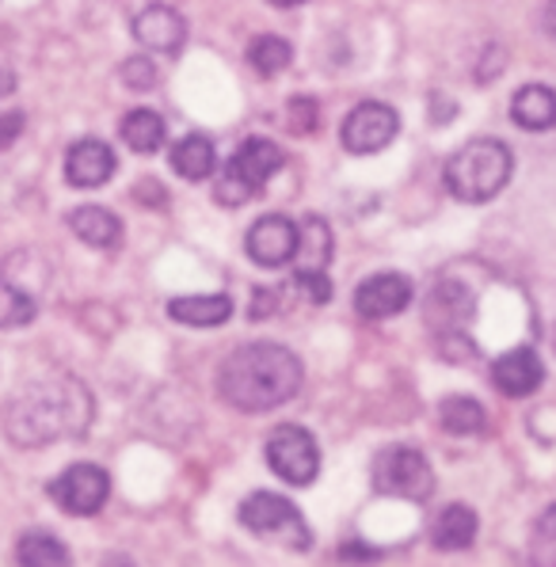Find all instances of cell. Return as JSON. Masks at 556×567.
Wrapping results in <instances>:
<instances>
[{
	"instance_id": "obj_1",
	"label": "cell",
	"mask_w": 556,
	"mask_h": 567,
	"mask_svg": "<svg viewBox=\"0 0 556 567\" xmlns=\"http://www.w3.org/2000/svg\"><path fill=\"white\" fill-rule=\"evenodd\" d=\"M95 404L84 381L69 373H50L20 389L4 408V434L23 450L50 446L62 439H81L92 426Z\"/></svg>"
},
{
	"instance_id": "obj_2",
	"label": "cell",
	"mask_w": 556,
	"mask_h": 567,
	"mask_svg": "<svg viewBox=\"0 0 556 567\" xmlns=\"http://www.w3.org/2000/svg\"><path fill=\"white\" fill-rule=\"evenodd\" d=\"M301 378L306 370L294 351L278 343H248L225 359L222 373H217V392L237 412L259 415L298 396Z\"/></svg>"
},
{
	"instance_id": "obj_3",
	"label": "cell",
	"mask_w": 556,
	"mask_h": 567,
	"mask_svg": "<svg viewBox=\"0 0 556 567\" xmlns=\"http://www.w3.org/2000/svg\"><path fill=\"white\" fill-rule=\"evenodd\" d=\"M515 156L500 137H473L446 161V187L457 203H488L511 183Z\"/></svg>"
},
{
	"instance_id": "obj_4",
	"label": "cell",
	"mask_w": 556,
	"mask_h": 567,
	"mask_svg": "<svg viewBox=\"0 0 556 567\" xmlns=\"http://www.w3.org/2000/svg\"><path fill=\"white\" fill-rule=\"evenodd\" d=\"M282 164H286V156L271 137H248V142H240V150L229 156L222 176H217L214 198L222 206H245L248 198H256L259 190H264V183L271 179Z\"/></svg>"
},
{
	"instance_id": "obj_5",
	"label": "cell",
	"mask_w": 556,
	"mask_h": 567,
	"mask_svg": "<svg viewBox=\"0 0 556 567\" xmlns=\"http://www.w3.org/2000/svg\"><path fill=\"white\" fill-rule=\"evenodd\" d=\"M240 526L251 529L256 537L278 540V545H286V548H298V553H306L312 545V529H309V522L301 518V511L275 492L248 495V499L240 503Z\"/></svg>"
},
{
	"instance_id": "obj_6",
	"label": "cell",
	"mask_w": 556,
	"mask_h": 567,
	"mask_svg": "<svg viewBox=\"0 0 556 567\" xmlns=\"http://www.w3.org/2000/svg\"><path fill=\"white\" fill-rule=\"evenodd\" d=\"M373 487H378L381 495L428 503L434 492V473L420 450L389 446L378 453V461H373Z\"/></svg>"
},
{
	"instance_id": "obj_7",
	"label": "cell",
	"mask_w": 556,
	"mask_h": 567,
	"mask_svg": "<svg viewBox=\"0 0 556 567\" xmlns=\"http://www.w3.org/2000/svg\"><path fill=\"white\" fill-rule=\"evenodd\" d=\"M267 465H271L275 476H282L286 484L306 487L320 473V450L306 426L286 423L267 439Z\"/></svg>"
},
{
	"instance_id": "obj_8",
	"label": "cell",
	"mask_w": 556,
	"mask_h": 567,
	"mask_svg": "<svg viewBox=\"0 0 556 567\" xmlns=\"http://www.w3.org/2000/svg\"><path fill=\"white\" fill-rule=\"evenodd\" d=\"M401 130V115H397L389 103H359L351 115L343 118V150L354 153V156H370V153H381L389 142L397 137Z\"/></svg>"
},
{
	"instance_id": "obj_9",
	"label": "cell",
	"mask_w": 556,
	"mask_h": 567,
	"mask_svg": "<svg viewBox=\"0 0 556 567\" xmlns=\"http://www.w3.org/2000/svg\"><path fill=\"white\" fill-rule=\"evenodd\" d=\"M107 495H111V480L100 465H69L50 484V499L65 514H76V518H89V514L103 511Z\"/></svg>"
},
{
	"instance_id": "obj_10",
	"label": "cell",
	"mask_w": 556,
	"mask_h": 567,
	"mask_svg": "<svg viewBox=\"0 0 556 567\" xmlns=\"http://www.w3.org/2000/svg\"><path fill=\"white\" fill-rule=\"evenodd\" d=\"M469 317H473V293H469L462 282L442 278V282L431 286L428 305H423V320H428V328L434 336H442V339L462 336Z\"/></svg>"
},
{
	"instance_id": "obj_11",
	"label": "cell",
	"mask_w": 556,
	"mask_h": 567,
	"mask_svg": "<svg viewBox=\"0 0 556 567\" xmlns=\"http://www.w3.org/2000/svg\"><path fill=\"white\" fill-rule=\"evenodd\" d=\"M294 251H298V225H294L290 217L267 214L248 229V256L256 259L259 267L290 264Z\"/></svg>"
},
{
	"instance_id": "obj_12",
	"label": "cell",
	"mask_w": 556,
	"mask_h": 567,
	"mask_svg": "<svg viewBox=\"0 0 556 567\" xmlns=\"http://www.w3.org/2000/svg\"><path fill=\"white\" fill-rule=\"evenodd\" d=\"M408 301H412V282H408L404 275H397V270L373 275L354 290V309H359V317H367V320L397 317V312L408 309Z\"/></svg>"
},
{
	"instance_id": "obj_13",
	"label": "cell",
	"mask_w": 556,
	"mask_h": 567,
	"mask_svg": "<svg viewBox=\"0 0 556 567\" xmlns=\"http://www.w3.org/2000/svg\"><path fill=\"white\" fill-rule=\"evenodd\" d=\"M134 39L153 54H179V47L187 42V23L176 8L150 4L134 16Z\"/></svg>"
},
{
	"instance_id": "obj_14",
	"label": "cell",
	"mask_w": 556,
	"mask_h": 567,
	"mask_svg": "<svg viewBox=\"0 0 556 567\" xmlns=\"http://www.w3.org/2000/svg\"><path fill=\"white\" fill-rule=\"evenodd\" d=\"M115 176V153L100 137H81L65 156V179L69 187H103Z\"/></svg>"
},
{
	"instance_id": "obj_15",
	"label": "cell",
	"mask_w": 556,
	"mask_h": 567,
	"mask_svg": "<svg viewBox=\"0 0 556 567\" xmlns=\"http://www.w3.org/2000/svg\"><path fill=\"white\" fill-rule=\"evenodd\" d=\"M492 381L500 385V392H507V396H529L537 385L545 381V365L537 359L529 347H515V351L500 354L492 365Z\"/></svg>"
},
{
	"instance_id": "obj_16",
	"label": "cell",
	"mask_w": 556,
	"mask_h": 567,
	"mask_svg": "<svg viewBox=\"0 0 556 567\" xmlns=\"http://www.w3.org/2000/svg\"><path fill=\"white\" fill-rule=\"evenodd\" d=\"M511 118L523 130H534V134H545V130L556 126V92L549 84H523L511 100Z\"/></svg>"
},
{
	"instance_id": "obj_17",
	"label": "cell",
	"mask_w": 556,
	"mask_h": 567,
	"mask_svg": "<svg viewBox=\"0 0 556 567\" xmlns=\"http://www.w3.org/2000/svg\"><path fill=\"white\" fill-rule=\"evenodd\" d=\"M168 317L191 328H217L233 317L229 293H195V298H172Z\"/></svg>"
},
{
	"instance_id": "obj_18",
	"label": "cell",
	"mask_w": 556,
	"mask_h": 567,
	"mask_svg": "<svg viewBox=\"0 0 556 567\" xmlns=\"http://www.w3.org/2000/svg\"><path fill=\"white\" fill-rule=\"evenodd\" d=\"M69 229L76 233L89 248H115L123 240V221L103 206H81L69 214Z\"/></svg>"
},
{
	"instance_id": "obj_19",
	"label": "cell",
	"mask_w": 556,
	"mask_h": 567,
	"mask_svg": "<svg viewBox=\"0 0 556 567\" xmlns=\"http://www.w3.org/2000/svg\"><path fill=\"white\" fill-rule=\"evenodd\" d=\"M431 540H434V548H442V553H462V548L473 545L476 540L473 507H465V503H450V507L439 514V522H434Z\"/></svg>"
},
{
	"instance_id": "obj_20",
	"label": "cell",
	"mask_w": 556,
	"mask_h": 567,
	"mask_svg": "<svg viewBox=\"0 0 556 567\" xmlns=\"http://www.w3.org/2000/svg\"><path fill=\"white\" fill-rule=\"evenodd\" d=\"M172 168H176V176H184L191 183L198 179H210L214 168H217V150L214 142L206 134H187L176 142V150H172Z\"/></svg>"
},
{
	"instance_id": "obj_21",
	"label": "cell",
	"mask_w": 556,
	"mask_h": 567,
	"mask_svg": "<svg viewBox=\"0 0 556 567\" xmlns=\"http://www.w3.org/2000/svg\"><path fill=\"white\" fill-rule=\"evenodd\" d=\"M294 259H298V270L328 267V259H332V229H328L325 217L312 214L298 225V251H294Z\"/></svg>"
},
{
	"instance_id": "obj_22",
	"label": "cell",
	"mask_w": 556,
	"mask_h": 567,
	"mask_svg": "<svg viewBox=\"0 0 556 567\" xmlns=\"http://www.w3.org/2000/svg\"><path fill=\"white\" fill-rule=\"evenodd\" d=\"M164 137H168V126H164V118L150 107H137L123 118V142L134 153H142V156L156 153L164 145Z\"/></svg>"
},
{
	"instance_id": "obj_23",
	"label": "cell",
	"mask_w": 556,
	"mask_h": 567,
	"mask_svg": "<svg viewBox=\"0 0 556 567\" xmlns=\"http://www.w3.org/2000/svg\"><path fill=\"white\" fill-rule=\"evenodd\" d=\"M439 423L446 434H481L488 426V415L476 400L469 396H446L439 404Z\"/></svg>"
},
{
	"instance_id": "obj_24",
	"label": "cell",
	"mask_w": 556,
	"mask_h": 567,
	"mask_svg": "<svg viewBox=\"0 0 556 567\" xmlns=\"http://www.w3.org/2000/svg\"><path fill=\"white\" fill-rule=\"evenodd\" d=\"M16 560L28 567H58V564H69V548L54 534H47V529H31V534L20 537Z\"/></svg>"
},
{
	"instance_id": "obj_25",
	"label": "cell",
	"mask_w": 556,
	"mask_h": 567,
	"mask_svg": "<svg viewBox=\"0 0 556 567\" xmlns=\"http://www.w3.org/2000/svg\"><path fill=\"white\" fill-rule=\"evenodd\" d=\"M290 58H294V47L286 39H278V34H259L248 47V65L256 69L259 76H278L290 65Z\"/></svg>"
},
{
	"instance_id": "obj_26",
	"label": "cell",
	"mask_w": 556,
	"mask_h": 567,
	"mask_svg": "<svg viewBox=\"0 0 556 567\" xmlns=\"http://www.w3.org/2000/svg\"><path fill=\"white\" fill-rule=\"evenodd\" d=\"M34 320L31 293L16 290L12 282H0V328H23Z\"/></svg>"
},
{
	"instance_id": "obj_27",
	"label": "cell",
	"mask_w": 556,
	"mask_h": 567,
	"mask_svg": "<svg viewBox=\"0 0 556 567\" xmlns=\"http://www.w3.org/2000/svg\"><path fill=\"white\" fill-rule=\"evenodd\" d=\"M286 126H290V134H312V130H320L317 100H309V95H298V100L286 103Z\"/></svg>"
},
{
	"instance_id": "obj_28",
	"label": "cell",
	"mask_w": 556,
	"mask_h": 567,
	"mask_svg": "<svg viewBox=\"0 0 556 567\" xmlns=\"http://www.w3.org/2000/svg\"><path fill=\"white\" fill-rule=\"evenodd\" d=\"M123 84L134 92H150L156 84V65L150 58H130L123 65Z\"/></svg>"
},
{
	"instance_id": "obj_29",
	"label": "cell",
	"mask_w": 556,
	"mask_h": 567,
	"mask_svg": "<svg viewBox=\"0 0 556 567\" xmlns=\"http://www.w3.org/2000/svg\"><path fill=\"white\" fill-rule=\"evenodd\" d=\"M294 278H298L301 293H306L312 305H328V301H332V282H328L325 270H298Z\"/></svg>"
},
{
	"instance_id": "obj_30",
	"label": "cell",
	"mask_w": 556,
	"mask_h": 567,
	"mask_svg": "<svg viewBox=\"0 0 556 567\" xmlns=\"http://www.w3.org/2000/svg\"><path fill=\"white\" fill-rule=\"evenodd\" d=\"M275 301H278V293H275V290H256V293H251L248 317H251V320H267V317L275 312Z\"/></svg>"
},
{
	"instance_id": "obj_31",
	"label": "cell",
	"mask_w": 556,
	"mask_h": 567,
	"mask_svg": "<svg viewBox=\"0 0 556 567\" xmlns=\"http://www.w3.org/2000/svg\"><path fill=\"white\" fill-rule=\"evenodd\" d=\"M20 130H23V115L20 111H12V115H0V153L8 150V145L20 137Z\"/></svg>"
},
{
	"instance_id": "obj_32",
	"label": "cell",
	"mask_w": 556,
	"mask_h": 567,
	"mask_svg": "<svg viewBox=\"0 0 556 567\" xmlns=\"http://www.w3.org/2000/svg\"><path fill=\"white\" fill-rule=\"evenodd\" d=\"M537 537H545V540H553V545H556V503L542 514V518H537Z\"/></svg>"
},
{
	"instance_id": "obj_33",
	"label": "cell",
	"mask_w": 556,
	"mask_h": 567,
	"mask_svg": "<svg viewBox=\"0 0 556 567\" xmlns=\"http://www.w3.org/2000/svg\"><path fill=\"white\" fill-rule=\"evenodd\" d=\"M343 560H378V548H367V545H343Z\"/></svg>"
},
{
	"instance_id": "obj_34",
	"label": "cell",
	"mask_w": 556,
	"mask_h": 567,
	"mask_svg": "<svg viewBox=\"0 0 556 567\" xmlns=\"http://www.w3.org/2000/svg\"><path fill=\"white\" fill-rule=\"evenodd\" d=\"M545 31H549V39H556V0H545Z\"/></svg>"
},
{
	"instance_id": "obj_35",
	"label": "cell",
	"mask_w": 556,
	"mask_h": 567,
	"mask_svg": "<svg viewBox=\"0 0 556 567\" xmlns=\"http://www.w3.org/2000/svg\"><path fill=\"white\" fill-rule=\"evenodd\" d=\"M12 89H16V76L8 73L4 65H0V95H8V92H12Z\"/></svg>"
},
{
	"instance_id": "obj_36",
	"label": "cell",
	"mask_w": 556,
	"mask_h": 567,
	"mask_svg": "<svg viewBox=\"0 0 556 567\" xmlns=\"http://www.w3.org/2000/svg\"><path fill=\"white\" fill-rule=\"evenodd\" d=\"M271 4H278V8H294V4H306V0H271Z\"/></svg>"
},
{
	"instance_id": "obj_37",
	"label": "cell",
	"mask_w": 556,
	"mask_h": 567,
	"mask_svg": "<svg viewBox=\"0 0 556 567\" xmlns=\"http://www.w3.org/2000/svg\"><path fill=\"white\" fill-rule=\"evenodd\" d=\"M553 347H556V336H553Z\"/></svg>"
}]
</instances>
